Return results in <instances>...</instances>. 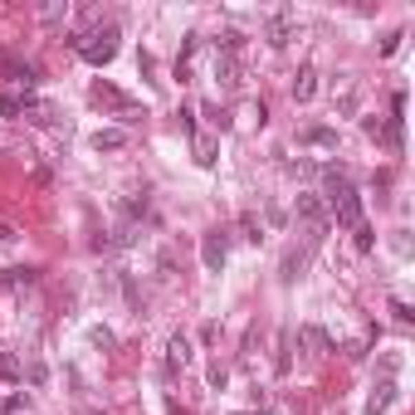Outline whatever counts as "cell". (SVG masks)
I'll use <instances>...</instances> for the list:
<instances>
[{
  "mask_svg": "<svg viewBox=\"0 0 415 415\" xmlns=\"http://www.w3.org/2000/svg\"><path fill=\"white\" fill-rule=\"evenodd\" d=\"M298 220H308L313 230H328V205H323V195H298Z\"/></svg>",
  "mask_w": 415,
  "mask_h": 415,
  "instance_id": "3",
  "label": "cell"
},
{
  "mask_svg": "<svg viewBox=\"0 0 415 415\" xmlns=\"http://www.w3.org/2000/svg\"><path fill=\"white\" fill-rule=\"evenodd\" d=\"M352 235H357V249H361V254H367V249H372V244H376V230H372V225H367V220H361V225H357V230H352Z\"/></svg>",
  "mask_w": 415,
  "mask_h": 415,
  "instance_id": "18",
  "label": "cell"
},
{
  "mask_svg": "<svg viewBox=\"0 0 415 415\" xmlns=\"http://www.w3.org/2000/svg\"><path fill=\"white\" fill-rule=\"evenodd\" d=\"M225 254H230L225 230H211V235L200 240V259H205V269H211V274H220V269H225Z\"/></svg>",
  "mask_w": 415,
  "mask_h": 415,
  "instance_id": "2",
  "label": "cell"
},
{
  "mask_svg": "<svg viewBox=\"0 0 415 415\" xmlns=\"http://www.w3.org/2000/svg\"><path fill=\"white\" fill-rule=\"evenodd\" d=\"M186 361H191V337H186V332H176V337L167 342V367L176 372V367H186Z\"/></svg>",
  "mask_w": 415,
  "mask_h": 415,
  "instance_id": "5",
  "label": "cell"
},
{
  "mask_svg": "<svg viewBox=\"0 0 415 415\" xmlns=\"http://www.w3.org/2000/svg\"><path fill=\"white\" fill-rule=\"evenodd\" d=\"M93 147H98V151H123V147H127V132H123V127H103V132L93 137Z\"/></svg>",
  "mask_w": 415,
  "mask_h": 415,
  "instance_id": "7",
  "label": "cell"
},
{
  "mask_svg": "<svg viewBox=\"0 0 415 415\" xmlns=\"http://www.w3.org/2000/svg\"><path fill=\"white\" fill-rule=\"evenodd\" d=\"M391 401H396V386H391V381H381V386L372 391V401H367V415H386V410H391Z\"/></svg>",
  "mask_w": 415,
  "mask_h": 415,
  "instance_id": "6",
  "label": "cell"
},
{
  "mask_svg": "<svg viewBox=\"0 0 415 415\" xmlns=\"http://www.w3.org/2000/svg\"><path fill=\"white\" fill-rule=\"evenodd\" d=\"M6 74H10V78H20L25 88H30V83L39 78V74H34V64H20V59H10V64H6Z\"/></svg>",
  "mask_w": 415,
  "mask_h": 415,
  "instance_id": "16",
  "label": "cell"
},
{
  "mask_svg": "<svg viewBox=\"0 0 415 415\" xmlns=\"http://www.w3.org/2000/svg\"><path fill=\"white\" fill-rule=\"evenodd\" d=\"M20 376H25V367H20V361H15L6 347H0V381H10V386H15Z\"/></svg>",
  "mask_w": 415,
  "mask_h": 415,
  "instance_id": "11",
  "label": "cell"
},
{
  "mask_svg": "<svg viewBox=\"0 0 415 415\" xmlns=\"http://www.w3.org/2000/svg\"><path fill=\"white\" fill-rule=\"evenodd\" d=\"M118 25H103V30H93V34H74L69 44L78 49V54L93 64V69H103V64H113V54H118Z\"/></svg>",
  "mask_w": 415,
  "mask_h": 415,
  "instance_id": "1",
  "label": "cell"
},
{
  "mask_svg": "<svg viewBox=\"0 0 415 415\" xmlns=\"http://www.w3.org/2000/svg\"><path fill=\"white\" fill-rule=\"evenodd\" d=\"M215 78H220L225 88H235V83H240V78H235V54H220V59H215Z\"/></svg>",
  "mask_w": 415,
  "mask_h": 415,
  "instance_id": "14",
  "label": "cell"
},
{
  "mask_svg": "<svg viewBox=\"0 0 415 415\" xmlns=\"http://www.w3.org/2000/svg\"><path fill=\"white\" fill-rule=\"evenodd\" d=\"M39 274L34 269H0V288H30Z\"/></svg>",
  "mask_w": 415,
  "mask_h": 415,
  "instance_id": "10",
  "label": "cell"
},
{
  "mask_svg": "<svg viewBox=\"0 0 415 415\" xmlns=\"http://www.w3.org/2000/svg\"><path fill=\"white\" fill-rule=\"evenodd\" d=\"M303 142H308V147H337V132H332V127H308Z\"/></svg>",
  "mask_w": 415,
  "mask_h": 415,
  "instance_id": "12",
  "label": "cell"
},
{
  "mask_svg": "<svg viewBox=\"0 0 415 415\" xmlns=\"http://www.w3.org/2000/svg\"><path fill=\"white\" fill-rule=\"evenodd\" d=\"M288 39H293V15L284 10V15L269 20V44H288Z\"/></svg>",
  "mask_w": 415,
  "mask_h": 415,
  "instance_id": "9",
  "label": "cell"
},
{
  "mask_svg": "<svg viewBox=\"0 0 415 415\" xmlns=\"http://www.w3.org/2000/svg\"><path fill=\"white\" fill-rule=\"evenodd\" d=\"M93 103H108V108H127V98H123L118 88H108V83H98V88H93Z\"/></svg>",
  "mask_w": 415,
  "mask_h": 415,
  "instance_id": "13",
  "label": "cell"
},
{
  "mask_svg": "<svg viewBox=\"0 0 415 415\" xmlns=\"http://www.w3.org/2000/svg\"><path fill=\"white\" fill-rule=\"evenodd\" d=\"M313 93H318V83H313V69H303V74H298V83H293V98H298V103H308Z\"/></svg>",
  "mask_w": 415,
  "mask_h": 415,
  "instance_id": "15",
  "label": "cell"
},
{
  "mask_svg": "<svg viewBox=\"0 0 415 415\" xmlns=\"http://www.w3.org/2000/svg\"><path fill=\"white\" fill-rule=\"evenodd\" d=\"M195 162H200V167L215 162V142H211V137H195Z\"/></svg>",
  "mask_w": 415,
  "mask_h": 415,
  "instance_id": "17",
  "label": "cell"
},
{
  "mask_svg": "<svg viewBox=\"0 0 415 415\" xmlns=\"http://www.w3.org/2000/svg\"><path fill=\"white\" fill-rule=\"evenodd\" d=\"M240 230H244V240H254V244L264 240V225H259L254 215H244V220H240Z\"/></svg>",
  "mask_w": 415,
  "mask_h": 415,
  "instance_id": "19",
  "label": "cell"
},
{
  "mask_svg": "<svg viewBox=\"0 0 415 415\" xmlns=\"http://www.w3.org/2000/svg\"><path fill=\"white\" fill-rule=\"evenodd\" d=\"M298 337H303L308 347H313V357H328V352H332V337H328L323 328H313V323H308V328H303Z\"/></svg>",
  "mask_w": 415,
  "mask_h": 415,
  "instance_id": "8",
  "label": "cell"
},
{
  "mask_svg": "<svg viewBox=\"0 0 415 415\" xmlns=\"http://www.w3.org/2000/svg\"><path fill=\"white\" fill-rule=\"evenodd\" d=\"M30 108H34V93L30 88H6V98H0V113H6V118H20Z\"/></svg>",
  "mask_w": 415,
  "mask_h": 415,
  "instance_id": "4",
  "label": "cell"
}]
</instances>
